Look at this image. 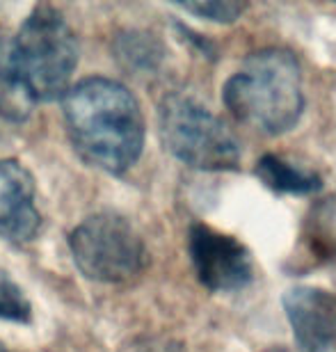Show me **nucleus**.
Masks as SVG:
<instances>
[{
	"mask_svg": "<svg viewBox=\"0 0 336 352\" xmlns=\"http://www.w3.org/2000/svg\"><path fill=\"white\" fill-rule=\"evenodd\" d=\"M0 352H12V350H10V348H5L3 343H0Z\"/></svg>",
	"mask_w": 336,
	"mask_h": 352,
	"instance_id": "2eb2a0df",
	"label": "nucleus"
},
{
	"mask_svg": "<svg viewBox=\"0 0 336 352\" xmlns=\"http://www.w3.org/2000/svg\"><path fill=\"white\" fill-rule=\"evenodd\" d=\"M10 69L30 103L65 98L78 67V39L55 7L39 5L10 41Z\"/></svg>",
	"mask_w": 336,
	"mask_h": 352,
	"instance_id": "7ed1b4c3",
	"label": "nucleus"
},
{
	"mask_svg": "<svg viewBox=\"0 0 336 352\" xmlns=\"http://www.w3.org/2000/svg\"><path fill=\"white\" fill-rule=\"evenodd\" d=\"M318 217H309V231H306V243L313 256L318 258H336V199L318 206Z\"/></svg>",
	"mask_w": 336,
	"mask_h": 352,
	"instance_id": "9b49d317",
	"label": "nucleus"
},
{
	"mask_svg": "<svg viewBox=\"0 0 336 352\" xmlns=\"http://www.w3.org/2000/svg\"><path fill=\"white\" fill-rule=\"evenodd\" d=\"M7 51H10V41L0 39V115L10 119H23L32 103L23 96V91L14 80Z\"/></svg>",
	"mask_w": 336,
	"mask_h": 352,
	"instance_id": "f8f14e48",
	"label": "nucleus"
},
{
	"mask_svg": "<svg viewBox=\"0 0 336 352\" xmlns=\"http://www.w3.org/2000/svg\"><path fill=\"white\" fill-rule=\"evenodd\" d=\"M76 151L108 174H124L144 149V115L131 89L112 78H85L62 98Z\"/></svg>",
	"mask_w": 336,
	"mask_h": 352,
	"instance_id": "f257e3e1",
	"label": "nucleus"
},
{
	"mask_svg": "<svg viewBox=\"0 0 336 352\" xmlns=\"http://www.w3.org/2000/svg\"><path fill=\"white\" fill-rule=\"evenodd\" d=\"M115 55L128 72L153 74L156 69H160V65H163L165 48L151 32L126 30L122 34H117Z\"/></svg>",
	"mask_w": 336,
	"mask_h": 352,
	"instance_id": "9d476101",
	"label": "nucleus"
},
{
	"mask_svg": "<svg viewBox=\"0 0 336 352\" xmlns=\"http://www.w3.org/2000/svg\"><path fill=\"white\" fill-rule=\"evenodd\" d=\"M188 252L197 279L213 293H236L254 277L251 252L238 238L194 222L188 231Z\"/></svg>",
	"mask_w": 336,
	"mask_h": 352,
	"instance_id": "423d86ee",
	"label": "nucleus"
},
{
	"mask_svg": "<svg viewBox=\"0 0 336 352\" xmlns=\"http://www.w3.org/2000/svg\"><path fill=\"white\" fill-rule=\"evenodd\" d=\"M282 307L300 352L336 348V293L320 286H293L284 293Z\"/></svg>",
	"mask_w": 336,
	"mask_h": 352,
	"instance_id": "0eeeda50",
	"label": "nucleus"
},
{
	"mask_svg": "<svg viewBox=\"0 0 336 352\" xmlns=\"http://www.w3.org/2000/svg\"><path fill=\"white\" fill-rule=\"evenodd\" d=\"M158 129L165 149L188 167L229 172L240 165V144L231 129L190 96L172 94L163 98Z\"/></svg>",
	"mask_w": 336,
	"mask_h": 352,
	"instance_id": "20e7f679",
	"label": "nucleus"
},
{
	"mask_svg": "<svg viewBox=\"0 0 336 352\" xmlns=\"http://www.w3.org/2000/svg\"><path fill=\"white\" fill-rule=\"evenodd\" d=\"M76 267L87 279L122 284L146 267L149 252L135 227L124 215L103 210L85 217L69 234Z\"/></svg>",
	"mask_w": 336,
	"mask_h": 352,
	"instance_id": "39448f33",
	"label": "nucleus"
},
{
	"mask_svg": "<svg viewBox=\"0 0 336 352\" xmlns=\"http://www.w3.org/2000/svg\"><path fill=\"white\" fill-rule=\"evenodd\" d=\"M37 188L32 174L10 158H0V238L10 243H30L39 231Z\"/></svg>",
	"mask_w": 336,
	"mask_h": 352,
	"instance_id": "6e6552de",
	"label": "nucleus"
},
{
	"mask_svg": "<svg viewBox=\"0 0 336 352\" xmlns=\"http://www.w3.org/2000/svg\"><path fill=\"white\" fill-rule=\"evenodd\" d=\"M222 98L231 117L258 135H282L304 112L302 67L286 48H263L245 58L224 82Z\"/></svg>",
	"mask_w": 336,
	"mask_h": 352,
	"instance_id": "f03ea898",
	"label": "nucleus"
},
{
	"mask_svg": "<svg viewBox=\"0 0 336 352\" xmlns=\"http://www.w3.org/2000/svg\"><path fill=\"white\" fill-rule=\"evenodd\" d=\"M254 174L265 188L277 195H313L323 188V179L316 172L302 170L275 153H265L258 158Z\"/></svg>",
	"mask_w": 336,
	"mask_h": 352,
	"instance_id": "1a4fd4ad",
	"label": "nucleus"
},
{
	"mask_svg": "<svg viewBox=\"0 0 336 352\" xmlns=\"http://www.w3.org/2000/svg\"><path fill=\"white\" fill-rule=\"evenodd\" d=\"M32 316V307L27 298L10 277L0 274V320L27 322Z\"/></svg>",
	"mask_w": 336,
	"mask_h": 352,
	"instance_id": "ddd939ff",
	"label": "nucleus"
},
{
	"mask_svg": "<svg viewBox=\"0 0 336 352\" xmlns=\"http://www.w3.org/2000/svg\"><path fill=\"white\" fill-rule=\"evenodd\" d=\"M181 10L194 14L199 19L213 21V23H234L240 14L247 10L245 3H234V0H208V3H181Z\"/></svg>",
	"mask_w": 336,
	"mask_h": 352,
	"instance_id": "4468645a",
	"label": "nucleus"
}]
</instances>
